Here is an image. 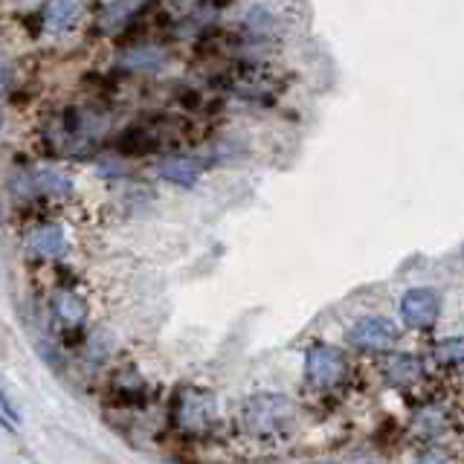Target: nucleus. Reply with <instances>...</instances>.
<instances>
[{"instance_id":"obj_1","label":"nucleus","mask_w":464,"mask_h":464,"mask_svg":"<svg viewBox=\"0 0 464 464\" xmlns=\"http://www.w3.org/2000/svg\"><path fill=\"white\" fill-rule=\"evenodd\" d=\"M290 418H293L290 398H284L279 392L252 395L247 400V409H244L247 427L256 432V436H273V432H279Z\"/></svg>"},{"instance_id":"obj_2","label":"nucleus","mask_w":464,"mask_h":464,"mask_svg":"<svg viewBox=\"0 0 464 464\" xmlns=\"http://www.w3.org/2000/svg\"><path fill=\"white\" fill-rule=\"evenodd\" d=\"M398 325L386 316H363L345 331V343L360 352H389L398 343Z\"/></svg>"},{"instance_id":"obj_3","label":"nucleus","mask_w":464,"mask_h":464,"mask_svg":"<svg viewBox=\"0 0 464 464\" xmlns=\"http://www.w3.org/2000/svg\"><path fill=\"white\" fill-rule=\"evenodd\" d=\"M345 357L340 348L334 345H311L305 352V372H308L311 383L329 389L336 386L345 377Z\"/></svg>"},{"instance_id":"obj_4","label":"nucleus","mask_w":464,"mask_h":464,"mask_svg":"<svg viewBox=\"0 0 464 464\" xmlns=\"http://www.w3.org/2000/svg\"><path fill=\"white\" fill-rule=\"evenodd\" d=\"M441 313V297L432 288H413L400 299V316L409 329H432Z\"/></svg>"},{"instance_id":"obj_5","label":"nucleus","mask_w":464,"mask_h":464,"mask_svg":"<svg viewBox=\"0 0 464 464\" xmlns=\"http://www.w3.org/2000/svg\"><path fill=\"white\" fill-rule=\"evenodd\" d=\"M12 192L24 195V197L65 195V192H70V177L56 172V168H33V172H24L12 183Z\"/></svg>"},{"instance_id":"obj_6","label":"nucleus","mask_w":464,"mask_h":464,"mask_svg":"<svg viewBox=\"0 0 464 464\" xmlns=\"http://www.w3.org/2000/svg\"><path fill=\"white\" fill-rule=\"evenodd\" d=\"M24 250L29 252V256H38V259H61L67 252L65 229H61L58 224H38L27 232Z\"/></svg>"},{"instance_id":"obj_7","label":"nucleus","mask_w":464,"mask_h":464,"mask_svg":"<svg viewBox=\"0 0 464 464\" xmlns=\"http://www.w3.org/2000/svg\"><path fill=\"white\" fill-rule=\"evenodd\" d=\"M215 418V398L209 392H195V389H186L181 392V427L186 429H200L206 427L209 421Z\"/></svg>"},{"instance_id":"obj_8","label":"nucleus","mask_w":464,"mask_h":464,"mask_svg":"<svg viewBox=\"0 0 464 464\" xmlns=\"http://www.w3.org/2000/svg\"><path fill=\"white\" fill-rule=\"evenodd\" d=\"M157 174L163 177V181L174 183V186H183V189H192L200 174H204V166L192 157H168L160 166H157Z\"/></svg>"},{"instance_id":"obj_9","label":"nucleus","mask_w":464,"mask_h":464,"mask_svg":"<svg viewBox=\"0 0 464 464\" xmlns=\"http://www.w3.org/2000/svg\"><path fill=\"white\" fill-rule=\"evenodd\" d=\"M79 18H81V4H73V0H56V4L44 6L47 33H67V29L76 27Z\"/></svg>"},{"instance_id":"obj_10","label":"nucleus","mask_w":464,"mask_h":464,"mask_svg":"<svg viewBox=\"0 0 464 464\" xmlns=\"http://www.w3.org/2000/svg\"><path fill=\"white\" fill-rule=\"evenodd\" d=\"M389 386H409L421 377V360L413 354H392V360L383 366Z\"/></svg>"},{"instance_id":"obj_11","label":"nucleus","mask_w":464,"mask_h":464,"mask_svg":"<svg viewBox=\"0 0 464 464\" xmlns=\"http://www.w3.org/2000/svg\"><path fill=\"white\" fill-rule=\"evenodd\" d=\"M52 308H56L58 320L67 322V325H81L84 320H88V305H84L76 297V293H70V290L56 293V299H52Z\"/></svg>"},{"instance_id":"obj_12","label":"nucleus","mask_w":464,"mask_h":464,"mask_svg":"<svg viewBox=\"0 0 464 464\" xmlns=\"http://www.w3.org/2000/svg\"><path fill=\"white\" fill-rule=\"evenodd\" d=\"M436 360L441 366H459L464 363V336H445L436 343Z\"/></svg>"},{"instance_id":"obj_13","label":"nucleus","mask_w":464,"mask_h":464,"mask_svg":"<svg viewBox=\"0 0 464 464\" xmlns=\"http://www.w3.org/2000/svg\"><path fill=\"white\" fill-rule=\"evenodd\" d=\"M160 61H163V52H157L151 47H140V50H131L128 56H122L120 65L128 70H151L160 65Z\"/></svg>"},{"instance_id":"obj_14","label":"nucleus","mask_w":464,"mask_h":464,"mask_svg":"<svg viewBox=\"0 0 464 464\" xmlns=\"http://www.w3.org/2000/svg\"><path fill=\"white\" fill-rule=\"evenodd\" d=\"M270 24H276V20H273V15L267 12L265 6H252L250 9V15H247L250 29H270Z\"/></svg>"},{"instance_id":"obj_15","label":"nucleus","mask_w":464,"mask_h":464,"mask_svg":"<svg viewBox=\"0 0 464 464\" xmlns=\"http://www.w3.org/2000/svg\"><path fill=\"white\" fill-rule=\"evenodd\" d=\"M0 404H4V421H6V427H12V424H20V415L12 409V400H9V395L0 398Z\"/></svg>"},{"instance_id":"obj_16","label":"nucleus","mask_w":464,"mask_h":464,"mask_svg":"<svg viewBox=\"0 0 464 464\" xmlns=\"http://www.w3.org/2000/svg\"><path fill=\"white\" fill-rule=\"evenodd\" d=\"M418 464H447V456H445V452L432 450V452H424V456L418 459Z\"/></svg>"},{"instance_id":"obj_17","label":"nucleus","mask_w":464,"mask_h":464,"mask_svg":"<svg viewBox=\"0 0 464 464\" xmlns=\"http://www.w3.org/2000/svg\"><path fill=\"white\" fill-rule=\"evenodd\" d=\"M366 464H372V461H366Z\"/></svg>"}]
</instances>
